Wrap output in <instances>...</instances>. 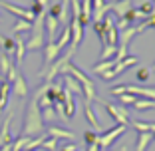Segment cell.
I'll list each match as a JSON object with an SVG mask.
<instances>
[{
    "instance_id": "1",
    "label": "cell",
    "mask_w": 155,
    "mask_h": 151,
    "mask_svg": "<svg viewBox=\"0 0 155 151\" xmlns=\"http://www.w3.org/2000/svg\"><path fill=\"white\" fill-rule=\"evenodd\" d=\"M62 74H64V76H72V78L76 80L80 86H82V96H86V101H87V103H90V101H97V100H100V97H97V94H96V86H94V82H91V80L87 78V76L80 68H78L76 64L68 62V64L62 68Z\"/></svg>"
},
{
    "instance_id": "2",
    "label": "cell",
    "mask_w": 155,
    "mask_h": 151,
    "mask_svg": "<svg viewBox=\"0 0 155 151\" xmlns=\"http://www.w3.org/2000/svg\"><path fill=\"white\" fill-rule=\"evenodd\" d=\"M42 129H44V121H42L40 107H38V100L34 97V100L28 103L22 135H26V137H38V135H42Z\"/></svg>"
},
{
    "instance_id": "3",
    "label": "cell",
    "mask_w": 155,
    "mask_h": 151,
    "mask_svg": "<svg viewBox=\"0 0 155 151\" xmlns=\"http://www.w3.org/2000/svg\"><path fill=\"white\" fill-rule=\"evenodd\" d=\"M74 54H76V48L70 46L68 52H66L64 56H58V60H56V62H52V64L48 66V70L42 74V78L46 80V84H52L56 76H58V74H62V68H64L68 62H72V56H74Z\"/></svg>"
},
{
    "instance_id": "4",
    "label": "cell",
    "mask_w": 155,
    "mask_h": 151,
    "mask_svg": "<svg viewBox=\"0 0 155 151\" xmlns=\"http://www.w3.org/2000/svg\"><path fill=\"white\" fill-rule=\"evenodd\" d=\"M104 107L117 125H127L129 127V111H127V107H123V105H119V103H107V101H104Z\"/></svg>"
},
{
    "instance_id": "5",
    "label": "cell",
    "mask_w": 155,
    "mask_h": 151,
    "mask_svg": "<svg viewBox=\"0 0 155 151\" xmlns=\"http://www.w3.org/2000/svg\"><path fill=\"white\" fill-rule=\"evenodd\" d=\"M125 131H127V125H115V127L104 131V135H100V139H97V147H100L101 151L107 149V147H110L117 137H121Z\"/></svg>"
},
{
    "instance_id": "6",
    "label": "cell",
    "mask_w": 155,
    "mask_h": 151,
    "mask_svg": "<svg viewBox=\"0 0 155 151\" xmlns=\"http://www.w3.org/2000/svg\"><path fill=\"white\" fill-rule=\"evenodd\" d=\"M0 8H4V10H8L10 14H16L20 20H26V22H34V16L32 12L28 8H20V6H14L12 2H6V0H0Z\"/></svg>"
},
{
    "instance_id": "7",
    "label": "cell",
    "mask_w": 155,
    "mask_h": 151,
    "mask_svg": "<svg viewBox=\"0 0 155 151\" xmlns=\"http://www.w3.org/2000/svg\"><path fill=\"white\" fill-rule=\"evenodd\" d=\"M58 56H60V48L56 46V42H46V44H44V66H42L40 76L48 70V66H50L52 62L58 60Z\"/></svg>"
},
{
    "instance_id": "8",
    "label": "cell",
    "mask_w": 155,
    "mask_h": 151,
    "mask_svg": "<svg viewBox=\"0 0 155 151\" xmlns=\"http://www.w3.org/2000/svg\"><path fill=\"white\" fill-rule=\"evenodd\" d=\"M68 26H70V34H72V48H78L80 42L84 40V26L80 24L78 18H72Z\"/></svg>"
},
{
    "instance_id": "9",
    "label": "cell",
    "mask_w": 155,
    "mask_h": 151,
    "mask_svg": "<svg viewBox=\"0 0 155 151\" xmlns=\"http://www.w3.org/2000/svg\"><path fill=\"white\" fill-rule=\"evenodd\" d=\"M44 30H46V34H48V42H56V34H58V30H60V22L54 18V16L46 14Z\"/></svg>"
},
{
    "instance_id": "10",
    "label": "cell",
    "mask_w": 155,
    "mask_h": 151,
    "mask_svg": "<svg viewBox=\"0 0 155 151\" xmlns=\"http://www.w3.org/2000/svg\"><path fill=\"white\" fill-rule=\"evenodd\" d=\"M10 90H12V92L16 94L18 97H26L28 96V84H26V80H24L22 74H18V76H16V80L10 84Z\"/></svg>"
},
{
    "instance_id": "11",
    "label": "cell",
    "mask_w": 155,
    "mask_h": 151,
    "mask_svg": "<svg viewBox=\"0 0 155 151\" xmlns=\"http://www.w3.org/2000/svg\"><path fill=\"white\" fill-rule=\"evenodd\" d=\"M131 8H133L131 0H115V2H111V10L115 12L117 18H123V16H125Z\"/></svg>"
},
{
    "instance_id": "12",
    "label": "cell",
    "mask_w": 155,
    "mask_h": 151,
    "mask_svg": "<svg viewBox=\"0 0 155 151\" xmlns=\"http://www.w3.org/2000/svg\"><path fill=\"white\" fill-rule=\"evenodd\" d=\"M84 115H86V119H87V123L91 125V127H94V131H104V127H101V123L100 121H97V117H96V113H94V110H91V105L87 103H84Z\"/></svg>"
},
{
    "instance_id": "13",
    "label": "cell",
    "mask_w": 155,
    "mask_h": 151,
    "mask_svg": "<svg viewBox=\"0 0 155 151\" xmlns=\"http://www.w3.org/2000/svg\"><path fill=\"white\" fill-rule=\"evenodd\" d=\"M10 123H12V113H8V117H6L4 123H2V129H0V147L10 143V141H14L12 135H10Z\"/></svg>"
},
{
    "instance_id": "14",
    "label": "cell",
    "mask_w": 155,
    "mask_h": 151,
    "mask_svg": "<svg viewBox=\"0 0 155 151\" xmlns=\"http://www.w3.org/2000/svg\"><path fill=\"white\" fill-rule=\"evenodd\" d=\"M135 64H137V58H135V56H127L125 60L117 62V64L114 66V74H115V78H117V76H121V74L125 72L127 68H131V66H135Z\"/></svg>"
},
{
    "instance_id": "15",
    "label": "cell",
    "mask_w": 155,
    "mask_h": 151,
    "mask_svg": "<svg viewBox=\"0 0 155 151\" xmlns=\"http://www.w3.org/2000/svg\"><path fill=\"white\" fill-rule=\"evenodd\" d=\"M48 137H54V139H74V133L68 131V129L64 127H56V125H52V127H48V133H46Z\"/></svg>"
},
{
    "instance_id": "16",
    "label": "cell",
    "mask_w": 155,
    "mask_h": 151,
    "mask_svg": "<svg viewBox=\"0 0 155 151\" xmlns=\"http://www.w3.org/2000/svg\"><path fill=\"white\" fill-rule=\"evenodd\" d=\"M133 36H137L135 26H129V28H125V30H121V32L117 34V46H127Z\"/></svg>"
},
{
    "instance_id": "17",
    "label": "cell",
    "mask_w": 155,
    "mask_h": 151,
    "mask_svg": "<svg viewBox=\"0 0 155 151\" xmlns=\"http://www.w3.org/2000/svg\"><path fill=\"white\" fill-rule=\"evenodd\" d=\"M129 125H131L137 133H153L155 131V123H149V121H139V119H135V121H129Z\"/></svg>"
},
{
    "instance_id": "18",
    "label": "cell",
    "mask_w": 155,
    "mask_h": 151,
    "mask_svg": "<svg viewBox=\"0 0 155 151\" xmlns=\"http://www.w3.org/2000/svg\"><path fill=\"white\" fill-rule=\"evenodd\" d=\"M153 141V135L151 133H137V139H135V151H145L147 145Z\"/></svg>"
},
{
    "instance_id": "19",
    "label": "cell",
    "mask_w": 155,
    "mask_h": 151,
    "mask_svg": "<svg viewBox=\"0 0 155 151\" xmlns=\"http://www.w3.org/2000/svg\"><path fill=\"white\" fill-rule=\"evenodd\" d=\"M8 96H10V84L8 82H2L0 84V113L6 110L8 105Z\"/></svg>"
},
{
    "instance_id": "20",
    "label": "cell",
    "mask_w": 155,
    "mask_h": 151,
    "mask_svg": "<svg viewBox=\"0 0 155 151\" xmlns=\"http://www.w3.org/2000/svg\"><path fill=\"white\" fill-rule=\"evenodd\" d=\"M115 64H117V60H115V58H111V60H101L100 64L94 66V70H91V72L100 76V74H104V72H107V70H111Z\"/></svg>"
},
{
    "instance_id": "21",
    "label": "cell",
    "mask_w": 155,
    "mask_h": 151,
    "mask_svg": "<svg viewBox=\"0 0 155 151\" xmlns=\"http://www.w3.org/2000/svg\"><path fill=\"white\" fill-rule=\"evenodd\" d=\"M0 48L4 50V54L8 56H14V50H16V42L12 38H6V36H0Z\"/></svg>"
},
{
    "instance_id": "22",
    "label": "cell",
    "mask_w": 155,
    "mask_h": 151,
    "mask_svg": "<svg viewBox=\"0 0 155 151\" xmlns=\"http://www.w3.org/2000/svg\"><path fill=\"white\" fill-rule=\"evenodd\" d=\"M56 40H58V42H56V46L60 48V52H62V50H64V48L70 44V40H72V34H70V26H66L64 30H62V34H60V38H56Z\"/></svg>"
},
{
    "instance_id": "23",
    "label": "cell",
    "mask_w": 155,
    "mask_h": 151,
    "mask_svg": "<svg viewBox=\"0 0 155 151\" xmlns=\"http://www.w3.org/2000/svg\"><path fill=\"white\" fill-rule=\"evenodd\" d=\"M16 50H14V56H16V64H22L24 62V54H26V44H24L22 38H16Z\"/></svg>"
},
{
    "instance_id": "24",
    "label": "cell",
    "mask_w": 155,
    "mask_h": 151,
    "mask_svg": "<svg viewBox=\"0 0 155 151\" xmlns=\"http://www.w3.org/2000/svg\"><path fill=\"white\" fill-rule=\"evenodd\" d=\"M64 84H66V92H70V94H82V86L76 82V80L72 78V76H66L64 78Z\"/></svg>"
},
{
    "instance_id": "25",
    "label": "cell",
    "mask_w": 155,
    "mask_h": 151,
    "mask_svg": "<svg viewBox=\"0 0 155 151\" xmlns=\"http://www.w3.org/2000/svg\"><path fill=\"white\" fill-rule=\"evenodd\" d=\"M56 20L60 24H70V0H62V12Z\"/></svg>"
},
{
    "instance_id": "26",
    "label": "cell",
    "mask_w": 155,
    "mask_h": 151,
    "mask_svg": "<svg viewBox=\"0 0 155 151\" xmlns=\"http://www.w3.org/2000/svg\"><path fill=\"white\" fill-rule=\"evenodd\" d=\"M135 111H143V110H155V101L153 100H147V97H141L133 103Z\"/></svg>"
},
{
    "instance_id": "27",
    "label": "cell",
    "mask_w": 155,
    "mask_h": 151,
    "mask_svg": "<svg viewBox=\"0 0 155 151\" xmlns=\"http://www.w3.org/2000/svg\"><path fill=\"white\" fill-rule=\"evenodd\" d=\"M32 30V22H26V20H16V24L12 26L14 34H22V32H30Z\"/></svg>"
},
{
    "instance_id": "28",
    "label": "cell",
    "mask_w": 155,
    "mask_h": 151,
    "mask_svg": "<svg viewBox=\"0 0 155 151\" xmlns=\"http://www.w3.org/2000/svg\"><path fill=\"white\" fill-rule=\"evenodd\" d=\"M91 24H94V30H96L97 38H100L101 46H105V44H107V36H105V26H104V22H91Z\"/></svg>"
},
{
    "instance_id": "29",
    "label": "cell",
    "mask_w": 155,
    "mask_h": 151,
    "mask_svg": "<svg viewBox=\"0 0 155 151\" xmlns=\"http://www.w3.org/2000/svg\"><path fill=\"white\" fill-rule=\"evenodd\" d=\"M115 52H117V46L105 44V46H101V54H100V58H101V60H111V58L115 56Z\"/></svg>"
},
{
    "instance_id": "30",
    "label": "cell",
    "mask_w": 155,
    "mask_h": 151,
    "mask_svg": "<svg viewBox=\"0 0 155 151\" xmlns=\"http://www.w3.org/2000/svg\"><path fill=\"white\" fill-rule=\"evenodd\" d=\"M147 28H155V12L151 14V16H147L139 26H135V30H137V34H141L143 30H147Z\"/></svg>"
},
{
    "instance_id": "31",
    "label": "cell",
    "mask_w": 155,
    "mask_h": 151,
    "mask_svg": "<svg viewBox=\"0 0 155 151\" xmlns=\"http://www.w3.org/2000/svg\"><path fill=\"white\" fill-rule=\"evenodd\" d=\"M40 149H42V151H56V149H58V139H54V137H46L44 141H42Z\"/></svg>"
},
{
    "instance_id": "32",
    "label": "cell",
    "mask_w": 155,
    "mask_h": 151,
    "mask_svg": "<svg viewBox=\"0 0 155 151\" xmlns=\"http://www.w3.org/2000/svg\"><path fill=\"white\" fill-rule=\"evenodd\" d=\"M10 66H12V62H10V58L4 54V52H0V74H8V70H10Z\"/></svg>"
},
{
    "instance_id": "33",
    "label": "cell",
    "mask_w": 155,
    "mask_h": 151,
    "mask_svg": "<svg viewBox=\"0 0 155 151\" xmlns=\"http://www.w3.org/2000/svg\"><path fill=\"white\" fill-rule=\"evenodd\" d=\"M137 12L141 14L143 18H147V16H151V14L155 12L153 10V4H151V0H147V2H143V4H139V10Z\"/></svg>"
},
{
    "instance_id": "34",
    "label": "cell",
    "mask_w": 155,
    "mask_h": 151,
    "mask_svg": "<svg viewBox=\"0 0 155 151\" xmlns=\"http://www.w3.org/2000/svg\"><path fill=\"white\" fill-rule=\"evenodd\" d=\"M97 139H100V133H96V131H90V129H87V131L84 133V141H86V145H96Z\"/></svg>"
},
{
    "instance_id": "35",
    "label": "cell",
    "mask_w": 155,
    "mask_h": 151,
    "mask_svg": "<svg viewBox=\"0 0 155 151\" xmlns=\"http://www.w3.org/2000/svg\"><path fill=\"white\" fill-rule=\"evenodd\" d=\"M40 113H42V121H54V119H56L54 105H52V107H44V110H40Z\"/></svg>"
},
{
    "instance_id": "36",
    "label": "cell",
    "mask_w": 155,
    "mask_h": 151,
    "mask_svg": "<svg viewBox=\"0 0 155 151\" xmlns=\"http://www.w3.org/2000/svg\"><path fill=\"white\" fill-rule=\"evenodd\" d=\"M135 101H137V97L133 96V94H123V96H119V101H117V103L125 107V105H133Z\"/></svg>"
},
{
    "instance_id": "37",
    "label": "cell",
    "mask_w": 155,
    "mask_h": 151,
    "mask_svg": "<svg viewBox=\"0 0 155 151\" xmlns=\"http://www.w3.org/2000/svg\"><path fill=\"white\" fill-rule=\"evenodd\" d=\"M149 76H151V72H149V68H145V66L137 68V72H135V78L139 80V82H147V80H149Z\"/></svg>"
},
{
    "instance_id": "38",
    "label": "cell",
    "mask_w": 155,
    "mask_h": 151,
    "mask_svg": "<svg viewBox=\"0 0 155 151\" xmlns=\"http://www.w3.org/2000/svg\"><path fill=\"white\" fill-rule=\"evenodd\" d=\"M70 4H72V18H78L82 16V4H80V0H70Z\"/></svg>"
},
{
    "instance_id": "39",
    "label": "cell",
    "mask_w": 155,
    "mask_h": 151,
    "mask_svg": "<svg viewBox=\"0 0 155 151\" xmlns=\"http://www.w3.org/2000/svg\"><path fill=\"white\" fill-rule=\"evenodd\" d=\"M60 12H62V2H56V4H52L50 8H48V12L46 14H50V16H54V18H58Z\"/></svg>"
},
{
    "instance_id": "40",
    "label": "cell",
    "mask_w": 155,
    "mask_h": 151,
    "mask_svg": "<svg viewBox=\"0 0 155 151\" xmlns=\"http://www.w3.org/2000/svg\"><path fill=\"white\" fill-rule=\"evenodd\" d=\"M129 26H131V24H129L125 18H117V22H115V30H119V32L125 30V28H129Z\"/></svg>"
},
{
    "instance_id": "41",
    "label": "cell",
    "mask_w": 155,
    "mask_h": 151,
    "mask_svg": "<svg viewBox=\"0 0 155 151\" xmlns=\"http://www.w3.org/2000/svg\"><path fill=\"white\" fill-rule=\"evenodd\" d=\"M110 92H111V96H115V97L123 96V94H127V92H125V86H114Z\"/></svg>"
},
{
    "instance_id": "42",
    "label": "cell",
    "mask_w": 155,
    "mask_h": 151,
    "mask_svg": "<svg viewBox=\"0 0 155 151\" xmlns=\"http://www.w3.org/2000/svg\"><path fill=\"white\" fill-rule=\"evenodd\" d=\"M60 151H80V149H78V145H74V143H68V145H64Z\"/></svg>"
},
{
    "instance_id": "43",
    "label": "cell",
    "mask_w": 155,
    "mask_h": 151,
    "mask_svg": "<svg viewBox=\"0 0 155 151\" xmlns=\"http://www.w3.org/2000/svg\"><path fill=\"white\" fill-rule=\"evenodd\" d=\"M38 6H42L44 10H48V4H50V0H34Z\"/></svg>"
},
{
    "instance_id": "44",
    "label": "cell",
    "mask_w": 155,
    "mask_h": 151,
    "mask_svg": "<svg viewBox=\"0 0 155 151\" xmlns=\"http://www.w3.org/2000/svg\"><path fill=\"white\" fill-rule=\"evenodd\" d=\"M87 151H100V147H97V143L96 145H87Z\"/></svg>"
},
{
    "instance_id": "45",
    "label": "cell",
    "mask_w": 155,
    "mask_h": 151,
    "mask_svg": "<svg viewBox=\"0 0 155 151\" xmlns=\"http://www.w3.org/2000/svg\"><path fill=\"white\" fill-rule=\"evenodd\" d=\"M149 72H151V74H153V72H155V64H153V66H151V70H149Z\"/></svg>"
},
{
    "instance_id": "46",
    "label": "cell",
    "mask_w": 155,
    "mask_h": 151,
    "mask_svg": "<svg viewBox=\"0 0 155 151\" xmlns=\"http://www.w3.org/2000/svg\"><path fill=\"white\" fill-rule=\"evenodd\" d=\"M151 4H153V10H155V0H151Z\"/></svg>"
},
{
    "instance_id": "47",
    "label": "cell",
    "mask_w": 155,
    "mask_h": 151,
    "mask_svg": "<svg viewBox=\"0 0 155 151\" xmlns=\"http://www.w3.org/2000/svg\"><path fill=\"white\" fill-rule=\"evenodd\" d=\"M151 135H153V139H155V131H153V133H151Z\"/></svg>"
},
{
    "instance_id": "48",
    "label": "cell",
    "mask_w": 155,
    "mask_h": 151,
    "mask_svg": "<svg viewBox=\"0 0 155 151\" xmlns=\"http://www.w3.org/2000/svg\"><path fill=\"white\" fill-rule=\"evenodd\" d=\"M0 82H2V80H0Z\"/></svg>"
}]
</instances>
